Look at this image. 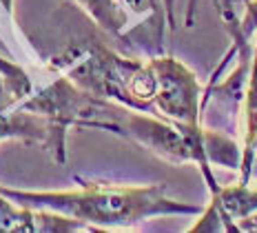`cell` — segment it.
I'll return each instance as SVG.
<instances>
[{
	"instance_id": "obj_7",
	"label": "cell",
	"mask_w": 257,
	"mask_h": 233,
	"mask_svg": "<svg viewBox=\"0 0 257 233\" xmlns=\"http://www.w3.org/2000/svg\"><path fill=\"white\" fill-rule=\"evenodd\" d=\"M257 34V0H250L244 7V16L239 20V29L233 31V42L250 40V36Z\"/></svg>"
},
{
	"instance_id": "obj_4",
	"label": "cell",
	"mask_w": 257,
	"mask_h": 233,
	"mask_svg": "<svg viewBox=\"0 0 257 233\" xmlns=\"http://www.w3.org/2000/svg\"><path fill=\"white\" fill-rule=\"evenodd\" d=\"M89 229L84 222L71 215L58 213L51 209L34 211L25 204L9 202L5 193H0V231L5 233H67V231H82Z\"/></svg>"
},
{
	"instance_id": "obj_5",
	"label": "cell",
	"mask_w": 257,
	"mask_h": 233,
	"mask_svg": "<svg viewBox=\"0 0 257 233\" xmlns=\"http://www.w3.org/2000/svg\"><path fill=\"white\" fill-rule=\"evenodd\" d=\"M80 7H84L89 16L109 34H120L126 27V12L115 0H76Z\"/></svg>"
},
{
	"instance_id": "obj_6",
	"label": "cell",
	"mask_w": 257,
	"mask_h": 233,
	"mask_svg": "<svg viewBox=\"0 0 257 233\" xmlns=\"http://www.w3.org/2000/svg\"><path fill=\"white\" fill-rule=\"evenodd\" d=\"M0 71L5 73V85H7V91L14 102L29 94V80H27V75L20 71V69H16L14 64L0 60Z\"/></svg>"
},
{
	"instance_id": "obj_11",
	"label": "cell",
	"mask_w": 257,
	"mask_h": 233,
	"mask_svg": "<svg viewBox=\"0 0 257 233\" xmlns=\"http://www.w3.org/2000/svg\"><path fill=\"white\" fill-rule=\"evenodd\" d=\"M3 5H5V9H7V12L12 9V0H3Z\"/></svg>"
},
{
	"instance_id": "obj_1",
	"label": "cell",
	"mask_w": 257,
	"mask_h": 233,
	"mask_svg": "<svg viewBox=\"0 0 257 233\" xmlns=\"http://www.w3.org/2000/svg\"><path fill=\"white\" fill-rule=\"evenodd\" d=\"M7 198L31 209H51L84 222L91 229L109 226H136L158 215H193L200 207L167 196L162 184L149 187H117V184L82 182L76 191H14L0 189Z\"/></svg>"
},
{
	"instance_id": "obj_2",
	"label": "cell",
	"mask_w": 257,
	"mask_h": 233,
	"mask_svg": "<svg viewBox=\"0 0 257 233\" xmlns=\"http://www.w3.org/2000/svg\"><path fill=\"white\" fill-rule=\"evenodd\" d=\"M149 62L155 73V113L178 124L200 127L204 89L195 73L173 56H153Z\"/></svg>"
},
{
	"instance_id": "obj_12",
	"label": "cell",
	"mask_w": 257,
	"mask_h": 233,
	"mask_svg": "<svg viewBox=\"0 0 257 233\" xmlns=\"http://www.w3.org/2000/svg\"><path fill=\"white\" fill-rule=\"evenodd\" d=\"M255 42H257V34H255Z\"/></svg>"
},
{
	"instance_id": "obj_3",
	"label": "cell",
	"mask_w": 257,
	"mask_h": 233,
	"mask_svg": "<svg viewBox=\"0 0 257 233\" xmlns=\"http://www.w3.org/2000/svg\"><path fill=\"white\" fill-rule=\"evenodd\" d=\"M253 211H257V189L242 182L219 187V191L213 193L202 220L193 224L191 231H237V222Z\"/></svg>"
},
{
	"instance_id": "obj_8",
	"label": "cell",
	"mask_w": 257,
	"mask_h": 233,
	"mask_svg": "<svg viewBox=\"0 0 257 233\" xmlns=\"http://www.w3.org/2000/svg\"><path fill=\"white\" fill-rule=\"evenodd\" d=\"M124 3L136 14H155V12H162L164 7L160 0H124Z\"/></svg>"
},
{
	"instance_id": "obj_9",
	"label": "cell",
	"mask_w": 257,
	"mask_h": 233,
	"mask_svg": "<svg viewBox=\"0 0 257 233\" xmlns=\"http://www.w3.org/2000/svg\"><path fill=\"white\" fill-rule=\"evenodd\" d=\"M237 231H257V211L248 213L246 218L237 222Z\"/></svg>"
},
{
	"instance_id": "obj_10",
	"label": "cell",
	"mask_w": 257,
	"mask_h": 233,
	"mask_svg": "<svg viewBox=\"0 0 257 233\" xmlns=\"http://www.w3.org/2000/svg\"><path fill=\"white\" fill-rule=\"evenodd\" d=\"M193 12H195V0H189V14H186V25L193 23Z\"/></svg>"
}]
</instances>
